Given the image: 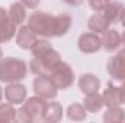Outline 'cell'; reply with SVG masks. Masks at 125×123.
<instances>
[{"instance_id":"obj_1","label":"cell","mask_w":125,"mask_h":123,"mask_svg":"<svg viewBox=\"0 0 125 123\" xmlns=\"http://www.w3.org/2000/svg\"><path fill=\"white\" fill-rule=\"evenodd\" d=\"M28 26L33 33L42 38H61L71 28V16L68 13L51 15L45 12H33L28 18Z\"/></svg>"},{"instance_id":"obj_2","label":"cell","mask_w":125,"mask_h":123,"mask_svg":"<svg viewBox=\"0 0 125 123\" xmlns=\"http://www.w3.org/2000/svg\"><path fill=\"white\" fill-rule=\"evenodd\" d=\"M28 74V65L26 62L13 58L6 57L0 60V81L10 84V83H19L22 81Z\"/></svg>"},{"instance_id":"obj_3","label":"cell","mask_w":125,"mask_h":123,"mask_svg":"<svg viewBox=\"0 0 125 123\" xmlns=\"http://www.w3.org/2000/svg\"><path fill=\"white\" fill-rule=\"evenodd\" d=\"M60 62H61L60 54L52 48L42 55L33 57L29 61V70L35 75H50Z\"/></svg>"},{"instance_id":"obj_4","label":"cell","mask_w":125,"mask_h":123,"mask_svg":"<svg viewBox=\"0 0 125 123\" xmlns=\"http://www.w3.org/2000/svg\"><path fill=\"white\" fill-rule=\"evenodd\" d=\"M50 77L58 90H67L74 83V71L71 70V67L67 62L62 61L54 68V71L50 74Z\"/></svg>"},{"instance_id":"obj_5","label":"cell","mask_w":125,"mask_h":123,"mask_svg":"<svg viewBox=\"0 0 125 123\" xmlns=\"http://www.w3.org/2000/svg\"><path fill=\"white\" fill-rule=\"evenodd\" d=\"M33 93L35 96H39L45 100H52L57 97L58 88L50 75H36L33 80Z\"/></svg>"},{"instance_id":"obj_6","label":"cell","mask_w":125,"mask_h":123,"mask_svg":"<svg viewBox=\"0 0 125 123\" xmlns=\"http://www.w3.org/2000/svg\"><path fill=\"white\" fill-rule=\"evenodd\" d=\"M106 71L115 81L125 80V48H122L116 55L109 58L106 64Z\"/></svg>"},{"instance_id":"obj_7","label":"cell","mask_w":125,"mask_h":123,"mask_svg":"<svg viewBox=\"0 0 125 123\" xmlns=\"http://www.w3.org/2000/svg\"><path fill=\"white\" fill-rule=\"evenodd\" d=\"M77 46L83 54H93L97 52L102 48V38L99 36V33L94 32H84L79 36L77 41Z\"/></svg>"},{"instance_id":"obj_8","label":"cell","mask_w":125,"mask_h":123,"mask_svg":"<svg viewBox=\"0 0 125 123\" xmlns=\"http://www.w3.org/2000/svg\"><path fill=\"white\" fill-rule=\"evenodd\" d=\"M26 87L21 83H10L6 88H4V98L7 103L16 106V104H22L26 100Z\"/></svg>"},{"instance_id":"obj_9","label":"cell","mask_w":125,"mask_h":123,"mask_svg":"<svg viewBox=\"0 0 125 123\" xmlns=\"http://www.w3.org/2000/svg\"><path fill=\"white\" fill-rule=\"evenodd\" d=\"M16 25L10 20L9 13L0 7V44L9 42L15 35H16Z\"/></svg>"},{"instance_id":"obj_10","label":"cell","mask_w":125,"mask_h":123,"mask_svg":"<svg viewBox=\"0 0 125 123\" xmlns=\"http://www.w3.org/2000/svg\"><path fill=\"white\" fill-rule=\"evenodd\" d=\"M45 106H47L45 98H42V97H39V96L28 97V98L23 101V107L26 109V112L32 116L33 122H35V120H42V114H44Z\"/></svg>"},{"instance_id":"obj_11","label":"cell","mask_w":125,"mask_h":123,"mask_svg":"<svg viewBox=\"0 0 125 123\" xmlns=\"http://www.w3.org/2000/svg\"><path fill=\"white\" fill-rule=\"evenodd\" d=\"M38 41V35L29 29V26H21L16 32V45L22 49H31V46Z\"/></svg>"},{"instance_id":"obj_12","label":"cell","mask_w":125,"mask_h":123,"mask_svg":"<svg viewBox=\"0 0 125 123\" xmlns=\"http://www.w3.org/2000/svg\"><path fill=\"white\" fill-rule=\"evenodd\" d=\"M121 46V33L116 29H106L102 33V48L108 52L116 51Z\"/></svg>"},{"instance_id":"obj_13","label":"cell","mask_w":125,"mask_h":123,"mask_svg":"<svg viewBox=\"0 0 125 123\" xmlns=\"http://www.w3.org/2000/svg\"><path fill=\"white\" fill-rule=\"evenodd\" d=\"M79 88L83 94H89L93 91H99L100 88V80L94 75V74H83L79 78Z\"/></svg>"},{"instance_id":"obj_14","label":"cell","mask_w":125,"mask_h":123,"mask_svg":"<svg viewBox=\"0 0 125 123\" xmlns=\"http://www.w3.org/2000/svg\"><path fill=\"white\" fill-rule=\"evenodd\" d=\"M62 106L58 101H51L47 103L44 114H42V120L47 123H57L62 119Z\"/></svg>"},{"instance_id":"obj_15","label":"cell","mask_w":125,"mask_h":123,"mask_svg":"<svg viewBox=\"0 0 125 123\" xmlns=\"http://www.w3.org/2000/svg\"><path fill=\"white\" fill-rule=\"evenodd\" d=\"M83 106H84L86 112H89V113L100 112L102 107L105 106L102 94H99V91H93V93H89V94H84Z\"/></svg>"},{"instance_id":"obj_16","label":"cell","mask_w":125,"mask_h":123,"mask_svg":"<svg viewBox=\"0 0 125 123\" xmlns=\"http://www.w3.org/2000/svg\"><path fill=\"white\" fill-rule=\"evenodd\" d=\"M9 18L10 20L16 25V26H21L25 19H26V6L22 3V1H15L10 4L9 7Z\"/></svg>"},{"instance_id":"obj_17","label":"cell","mask_w":125,"mask_h":123,"mask_svg":"<svg viewBox=\"0 0 125 123\" xmlns=\"http://www.w3.org/2000/svg\"><path fill=\"white\" fill-rule=\"evenodd\" d=\"M103 97V103L106 107H115L121 104V97H119V88L111 81L108 83V88L102 93Z\"/></svg>"},{"instance_id":"obj_18","label":"cell","mask_w":125,"mask_h":123,"mask_svg":"<svg viewBox=\"0 0 125 123\" xmlns=\"http://www.w3.org/2000/svg\"><path fill=\"white\" fill-rule=\"evenodd\" d=\"M122 10H124V6L119 1H111L103 10V16H105V19L108 20L109 25H115L116 22H119Z\"/></svg>"},{"instance_id":"obj_19","label":"cell","mask_w":125,"mask_h":123,"mask_svg":"<svg viewBox=\"0 0 125 123\" xmlns=\"http://www.w3.org/2000/svg\"><path fill=\"white\" fill-rule=\"evenodd\" d=\"M109 28V23L108 20L105 19L103 13L100 12H96L94 15H92L87 20V29L90 32H94V33H103Z\"/></svg>"},{"instance_id":"obj_20","label":"cell","mask_w":125,"mask_h":123,"mask_svg":"<svg viewBox=\"0 0 125 123\" xmlns=\"http://www.w3.org/2000/svg\"><path fill=\"white\" fill-rule=\"evenodd\" d=\"M124 120H125V110L119 106L108 107V110L103 114V122L105 123H122Z\"/></svg>"},{"instance_id":"obj_21","label":"cell","mask_w":125,"mask_h":123,"mask_svg":"<svg viewBox=\"0 0 125 123\" xmlns=\"http://www.w3.org/2000/svg\"><path fill=\"white\" fill-rule=\"evenodd\" d=\"M67 117L70 120H74V122H82V120H86L87 117V112L84 109L83 104L80 103H71L67 109Z\"/></svg>"},{"instance_id":"obj_22","label":"cell","mask_w":125,"mask_h":123,"mask_svg":"<svg viewBox=\"0 0 125 123\" xmlns=\"http://www.w3.org/2000/svg\"><path fill=\"white\" fill-rule=\"evenodd\" d=\"M16 109L10 103H0V123L15 122Z\"/></svg>"},{"instance_id":"obj_23","label":"cell","mask_w":125,"mask_h":123,"mask_svg":"<svg viewBox=\"0 0 125 123\" xmlns=\"http://www.w3.org/2000/svg\"><path fill=\"white\" fill-rule=\"evenodd\" d=\"M52 49V45L47 41V39H38L33 45L31 46V52L33 57H38V55H42L45 54L47 51Z\"/></svg>"},{"instance_id":"obj_24","label":"cell","mask_w":125,"mask_h":123,"mask_svg":"<svg viewBox=\"0 0 125 123\" xmlns=\"http://www.w3.org/2000/svg\"><path fill=\"white\" fill-rule=\"evenodd\" d=\"M15 122H19V123H31L33 122L32 116L26 112V109L22 106L21 109L16 110V114H15Z\"/></svg>"},{"instance_id":"obj_25","label":"cell","mask_w":125,"mask_h":123,"mask_svg":"<svg viewBox=\"0 0 125 123\" xmlns=\"http://www.w3.org/2000/svg\"><path fill=\"white\" fill-rule=\"evenodd\" d=\"M90 9L94 12H103L105 7L111 3V0H87Z\"/></svg>"},{"instance_id":"obj_26","label":"cell","mask_w":125,"mask_h":123,"mask_svg":"<svg viewBox=\"0 0 125 123\" xmlns=\"http://www.w3.org/2000/svg\"><path fill=\"white\" fill-rule=\"evenodd\" d=\"M19 1H22L28 9H36L41 3V0H19Z\"/></svg>"},{"instance_id":"obj_27","label":"cell","mask_w":125,"mask_h":123,"mask_svg":"<svg viewBox=\"0 0 125 123\" xmlns=\"http://www.w3.org/2000/svg\"><path fill=\"white\" fill-rule=\"evenodd\" d=\"M64 3H67L68 6H80V4H83L86 0H62Z\"/></svg>"},{"instance_id":"obj_28","label":"cell","mask_w":125,"mask_h":123,"mask_svg":"<svg viewBox=\"0 0 125 123\" xmlns=\"http://www.w3.org/2000/svg\"><path fill=\"white\" fill-rule=\"evenodd\" d=\"M119 88V97H121V104H125V83L121 86V87H118Z\"/></svg>"},{"instance_id":"obj_29","label":"cell","mask_w":125,"mask_h":123,"mask_svg":"<svg viewBox=\"0 0 125 123\" xmlns=\"http://www.w3.org/2000/svg\"><path fill=\"white\" fill-rule=\"evenodd\" d=\"M119 22H121V25L125 28V7H124V10H122V15H121V19H119Z\"/></svg>"},{"instance_id":"obj_30","label":"cell","mask_w":125,"mask_h":123,"mask_svg":"<svg viewBox=\"0 0 125 123\" xmlns=\"http://www.w3.org/2000/svg\"><path fill=\"white\" fill-rule=\"evenodd\" d=\"M121 45H122V48H125V32L121 35Z\"/></svg>"},{"instance_id":"obj_31","label":"cell","mask_w":125,"mask_h":123,"mask_svg":"<svg viewBox=\"0 0 125 123\" xmlns=\"http://www.w3.org/2000/svg\"><path fill=\"white\" fill-rule=\"evenodd\" d=\"M1 98H3V90H1V87H0V103H1Z\"/></svg>"},{"instance_id":"obj_32","label":"cell","mask_w":125,"mask_h":123,"mask_svg":"<svg viewBox=\"0 0 125 123\" xmlns=\"http://www.w3.org/2000/svg\"><path fill=\"white\" fill-rule=\"evenodd\" d=\"M3 58V51H1V48H0V60Z\"/></svg>"},{"instance_id":"obj_33","label":"cell","mask_w":125,"mask_h":123,"mask_svg":"<svg viewBox=\"0 0 125 123\" xmlns=\"http://www.w3.org/2000/svg\"><path fill=\"white\" fill-rule=\"evenodd\" d=\"M124 83H125V80H124Z\"/></svg>"}]
</instances>
